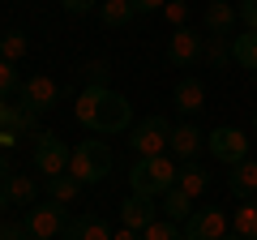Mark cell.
<instances>
[{"label":"cell","instance_id":"cell-3","mask_svg":"<svg viewBox=\"0 0 257 240\" xmlns=\"http://www.w3.org/2000/svg\"><path fill=\"white\" fill-rule=\"evenodd\" d=\"M111 146L103 138H86V142H77V150H73V159H69V176H77L82 185H99V180H107V172H111Z\"/></svg>","mask_w":257,"mask_h":240},{"label":"cell","instance_id":"cell-21","mask_svg":"<svg viewBox=\"0 0 257 240\" xmlns=\"http://www.w3.org/2000/svg\"><path fill=\"white\" fill-rule=\"evenodd\" d=\"M77 193H82V180H77V176H52V180H47V197H52V202H77Z\"/></svg>","mask_w":257,"mask_h":240},{"label":"cell","instance_id":"cell-16","mask_svg":"<svg viewBox=\"0 0 257 240\" xmlns=\"http://www.w3.org/2000/svg\"><path fill=\"white\" fill-rule=\"evenodd\" d=\"M176 107H180L184 116H197V111L206 107V86L197 82V77H180V82H176Z\"/></svg>","mask_w":257,"mask_h":240},{"label":"cell","instance_id":"cell-13","mask_svg":"<svg viewBox=\"0 0 257 240\" xmlns=\"http://www.w3.org/2000/svg\"><path fill=\"white\" fill-rule=\"evenodd\" d=\"M227 189L231 197H240V202H253L257 197V159H244V163H236L227 172Z\"/></svg>","mask_w":257,"mask_h":240},{"label":"cell","instance_id":"cell-7","mask_svg":"<svg viewBox=\"0 0 257 240\" xmlns=\"http://www.w3.org/2000/svg\"><path fill=\"white\" fill-rule=\"evenodd\" d=\"M69 159H73V150L64 146L56 133H39V138H35V167L43 172V180L64 176V172H69Z\"/></svg>","mask_w":257,"mask_h":240},{"label":"cell","instance_id":"cell-1","mask_svg":"<svg viewBox=\"0 0 257 240\" xmlns=\"http://www.w3.org/2000/svg\"><path fill=\"white\" fill-rule=\"evenodd\" d=\"M73 116H77L82 129L99 133V138H107V133H124L128 125H133V107H128V99L120 90H111V86H86V90L77 94Z\"/></svg>","mask_w":257,"mask_h":240},{"label":"cell","instance_id":"cell-18","mask_svg":"<svg viewBox=\"0 0 257 240\" xmlns=\"http://www.w3.org/2000/svg\"><path fill=\"white\" fill-rule=\"evenodd\" d=\"M206 26H210V35H231L236 9H231L227 0H210V5H206Z\"/></svg>","mask_w":257,"mask_h":240},{"label":"cell","instance_id":"cell-37","mask_svg":"<svg viewBox=\"0 0 257 240\" xmlns=\"http://www.w3.org/2000/svg\"><path fill=\"white\" fill-rule=\"evenodd\" d=\"M5 176H9V159L0 155V185H5Z\"/></svg>","mask_w":257,"mask_h":240},{"label":"cell","instance_id":"cell-25","mask_svg":"<svg viewBox=\"0 0 257 240\" xmlns=\"http://www.w3.org/2000/svg\"><path fill=\"white\" fill-rule=\"evenodd\" d=\"M26 35L22 30H9V35H0V60H9V65H18L22 56H26Z\"/></svg>","mask_w":257,"mask_h":240},{"label":"cell","instance_id":"cell-4","mask_svg":"<svg viewBox=\"0 0 257 240\" xmlns=\"http://www.w3.org/2000/svg\"><path fill=\"white\" fill-rule=\"evenodd\" d=\"M26 231H30V240H56V236H64V227H69V206L64 202H52L47 197L43 206H26Z\"/></svg>","mask_w":257,"mask_h":240},{"label":"cell","instance_id":"cell-22","mask_svg":"<svg viewBox=\"0 0 257 240\" xmlns=\"http://www.w3.org/2000/svg\"><path fill=\"white\" fill-rule=\"evenodd\" d=\"M35 125V116H30L22 103H9V99H0V129H13V133H22V129H30Z\"/></svg>","mask_w":257,"mask_h":240},{"label":"cell","instance_id":"cell-24","mask_svg":"<svg viewBox=\"0 0 257 240\" xmlns=\"http://www.w3.org/2000/svg\"><path fill=\"white\" fill-rule=\"evenodd\" d=\"M99 18H103V26H124V22L133 18V5H128V0H103Z\"/></svg>","mask_w":257,"mask_h":240},{"label":"cell","instance_id":"cell-14","mask_svg":"<svg viewBox=\"0 0 257 240\" xmlns=\"http://www.w3.org/2000/svg\"><path fill=\"white\" fill-rule=\"evenodd\" d=\"M206 185H210V172H206V167L197 163V159H189V163H184L180 172H176V189H180L184 197H193V202H197V197L206 193Z\"/></svg>","mask_w":257,"mask_h":240},{"label":"cell","instance_id":"cell-19","mask_svg":"<svg viewBox=\"0 0 257 240\" xmlns=\"http://www.w3.org/2000/svg\"><path fill=\"white\" fill-rule=\"evenodd\" d=\"M231 60H236L240 69H248V73H257V30L231 39Z\"/></svg>","mask_w":257,"mask_h":240},{"label":"cell","instance_id":"cell-39","mask_svg":"<svg viewBox=\"0 0 257 240\" xmlns=\"http://www.w3.org/2000/svg\"><path fill=\"white\" fill-rule=\"evenodd\" d=\"M223 240H244V236H236V231H227V236H223Z\"/></svg>","mask_w":257,"mask_h":240},{"label":"cell","instance_id":"cell-36","mask_svg":"<svg viewBox=\"0 0 257 240\" xmlns=\"http://www.w3.org/2000/svg\"><path fill=\"white\" fill-rule=\"evenodd\" d=\"M13 142H18V133H13V129H0V150L13 146Z\"/></svg>","mask_w":257,"mask_h":240},{"label":"cell","instance_id":"cell-20","mask_svg":"<svg viewBox=\"0 0 257 240\" xmlns=\"http://www.w3.org/2000/svg\"><path fill=\"white\" fill-rule=\"evenodd\" d=\"M159 210H163L172 223H180V227H184V223L193 219V197H184L180 189H172V193H163V206H159Z\"/></svg>","mask_w":257,"mask_h":240},{"label":"cell","instance_id":"cell-8","mask_svg":"<svg viewBox=\"0 0 257 240\" xmlns=\"http://www.w3.org/2000/svg\"><path fill=\"white\" fill-rule=\"evenodd\" d=\"M202 52H206V43H202V35L193 26H176L172 30V39H167V60H172L176 69H193L202 60Z\"/></svg>","mask_w":257,"mask_h":240},{"label":"cell","instance_id":"cell-15","mask_svg":"<svg viewBox=\"0 0 257 240\" xmlns=\"http://www.w3.org/2000/svg\"><path fill=\"white\" fill-rule=\"evenodd\" d=\"M64 240H111V231H107V223L99 214H77L64 227Z\"/></svg>","mask_w":257,"mask_h":240},{"label":"cell","instance_id":"cell-30","mask_svg":"<svg viewBox=\"0 0 257 240\" xmlns=\"http://www.w3.org/2000/svg\"><path fill=\"white\" fill-rule=\"evenodd\" d=\"M103 0H60V9L64 13H73V18H82V13H90V9H99Z\"/></svg>","mask_w":257,"mask_h":240},{"label":"cell","instance_id":"cell-6","mask_svg":"<svg viewBox=\"0 0 257 240\" xmlns=\"http://www.w3.org/2000/svg\"><path fill=\"white\" fill-rule=\"evenodd\" d=\"M206 150H210L219 163L236 167V163H244V159H248V133H244V129H231V125H223V129L206 133Z\"/></svg>","mask_w":257,"mask_h":240},{"label":"cell","instance_id":"cell-34","mask_svg":"<svg viewBox=\"0 0 257 240\" xmlns=\"http://www.w3.org/2000/svg\"><path fill=\"white\" fill-rule=\"evenodd\" d=\"M133 5V13H155V9H163L167 0H128Z\"/></svg>","mask_w":257,"mask_h":240},{"label":"cell","instance_id":"cell-2","mask_svg":"<svg viewBox=\"0 0 257 240\" xmlns=\"http://www.w3.org/2000/svg\"><path fill=\"white\" fill-rule=\"evenodd\" d=\"M176 172H180V163L167 155H150V159H138V163L128 167V185H133V193L142 197H163L176 189Z\"/></svg>","mask_w":257,"mask_h":240},{"label":"cell","instance_id":"cell-10","mask_svg":"<svg viewBox=\"0 0 257 240\" xmlns=\"http://www.w3.org/2000/svg\"><path fill=\"white\" fill-rule=\"evenodd\" d=\"M184 240H223L227 236V214L206 206V210H193V219L184 223Z\"/></svg>","mask_w":257,"mask_h":240},{"label":"cell","instance_id":"cell-26","mask_svg":"<svg viewBox=\"0 0 257 240\" xmlns=\"http://www.w3.org/2000/svg\"><path fill=\"white\" fill-rule=\"evenodd\" d=\"M236 236L257 240V197H253L248 206H240V210H236Z\"/></svg>","mask_w":257,"mask_h":240},{"label":"cell","instance_id":"cell-9","mask_svg":"<svg viewBox=\"0 0 257 240\" xmlns=\"http://www.w3.org/2000/svg\"><path fill=\"white\" fill-rule=\"evenodd\" d=\"M56 94H60V86H56L52 77L35 73V77H26V82H22L18 103L30 111V116H39V111H52V107H56Z\"/></svg>","mask_w":257,"mask_h":240},{"label":"cell","instance_id":"cell-38","mask_svg":"<svg viewBox=\"0 0 257 240\" xmlns=\"http://www.w3.org/2000/svg\"><path fill=\"white\" fill-rule=\"evenodd\" d=\"M5 206H9V193H5V185H0V210H5Z\"/></svg>","mask_w":257,"mask_h":240},{"label":"cell","instance_id":"cell-27","mask_svg":"<svg viewBox=\"0 0 257 240\" xmlns=\"http://www.w3.org/2000/svg\"><path fill=\"white\" fill-rule=\"evenodd\" d=\"M22 90V77H18V65L9 60H0V99H9V94Z\"/></svg>","mask_w":257,"mask_h":240},{"label":"cell","instance_id":"cell-11","mask_svg":"<svg viewBox=\"0 0 257 240\" xmlns=\"http://www.w3.org/2000/svg\"><path fill=\"white\" fill-rule=\"evenodd\" d=\"M155 214H159V206H155V197H142V193H128L124 202H120V227H133V231H146L150 223H159Z\"/></svg>","mask_w":257,"mask_h":240},{"label":"cell","instance_id":"cell-32","mask_svg":"<svg viewBox=\"0 0 257 240\" xmlns=\"http://www.w3.org/2000/svg\"><path fill=\"white\" fill-rule=\"evenodd\" d=\"M0 240H30L26 223H0Z\"/></svg>","mask_w":257,"mask_h":240},{"label":"cell","instance_id":"cell-35","mask_svg":"<svg viewBox=\"0 0 257 240\" xmlns=\"http://www.w3.org/2000/svg\"><path fill=\"white\" fill-rule=\"evenodd\" d=\"M111 240H146V236H142V231H133V227H120Z\"/></svg>","mask_w":257,"mask_h":240},{"label":"cell","instance_id":"cell-31","mask_svg":"<svg viewBox=\"0 0 257 240\" xmlns=\"http://www.w3.org/2000/svg\"><path fill=\"white\" fill-rule=\"evenodd\" d=\"M163 13L176 22V26H184V18H189V5H184V0H167V5H163Z\"/></svg>","mask_w":257,"mask_h":240},{"label":"cell","instance_id":"cell-40","mask_svg":"<svg viewBox=\"0 0 257 240\" xmlns=\"http://www.w3.org/2000/svg\"><path fill=\"white\" fill-rule=\"evenodd\" d=\"M253 133H257V111H253Z\"/></svg>","mask_w":257,"mask_h":240},{"label":"cell","instance_id":"cell-17","mask_svg":"<svg viewBox=\"0 0 257 240\" xmlns=\"http://www.w3.org/2000/svg\"><path fill=\"white\" fill-rule=\"evenodd\" d=\"M5 193H9V206H35L39 202V185L30 176H18V172L5 176Z\"/></svg>","mask_w":257,"mask_h":240},{"label":"cell","instance_id":"cell-5","mask_svg":"<svg viewBox=\"0 0 257 240\" xmlns=\"http://www.w3.org/2000/svg\"><path fill=\"white\" fill-rule=\"evenodd\" d=\"M128 146L138 150V159L163 155V150L172 146V125H167L163 116H146L142 125H133V138H128Z\"/></svg>","mask_w":257,"mask_h":240},{"label":"cell","instance_id":"cell-12","mask_svg":"<svg viewBox=\"0 0 257 240\" xmlns=\"http://www.w3.org/2000/svg\"><path fill=\"white\" fill-rule=\"evenodd\" d=\"M206 146V133L197 129V125H172V155L176 159H184V163H189V159H197V150Z\"/></svg>","mask_w":257,"mask_h":240},{"label":"cell","instance_id":"cell-23","mask_svg":"<svg viewBox=\"0 0 257 240\" xmlns=\"http://www.w3.org/2000/svg\"><path fill=\"white\" fill-rule=\"evenodd\" d=\"M202 60H206L210 69H227V60H231V43H227V35H210V39H206Z\"/></svg>","mask_w":257,"mask_h":240},{"label":"cell","instance_id":"cell-33","mask_svg":"<svg viewBox=\"0 0 257 240\" xmlns=\"http://www.w3.org/2000/svg\"><path fill=\"white\" fill-rule=\"evenodd\" d=\"M236 13H240V22H244L248 30H257V0H240Z\"/></svg>","mask_w":257,"mask_h":240},{"label":"cell","instance_id":"cell-29","mask_svg":"<svg viewBox=\"0 0 257 240\" xmlns=\"http://www.w3.org/2000/svg\"><path fill=\"white\" fill-rule=\"evenodd\" d=\"M82 73H86V82H90V86H107V60H90Z\"/></svg>","mask_w":257,"mask_h":240},{"label":"cell","instance_id":"cell-28","mask_svg":"<svg viewBox=\"0 0 257 240\" xmlns=\"http://www.w3.org/2000/svg\"><path fill=\"white\" fill-rule=\"evenodd\" d=\"M142 236H146V240H184V231H180V223L163 219V223H150Z\"/></svg>","mask_w":257,"mask_h":240}]
</instances>
